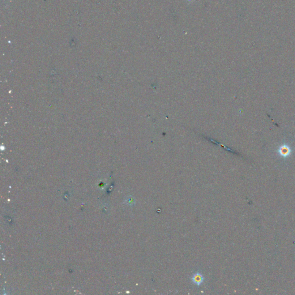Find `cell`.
Returning <instances> with one entry per match:
<instances>
[{"label": "cell", "mask_w": 295, "mask_h": 295, "mask_svg": "<svg viewBox=\"0 0 295 295\" xmlns=\"http://www.w3.org/2000/svg\"><path fill=\"white\" fill-rule=\"evenodd\" d=\"M191 280L193 283H194L195 285L199 286L202 284L203 281V277L201 273L197 272L192 276Z\"/></svg>", "instance_id": "6da1fadb"}]
</instances>
